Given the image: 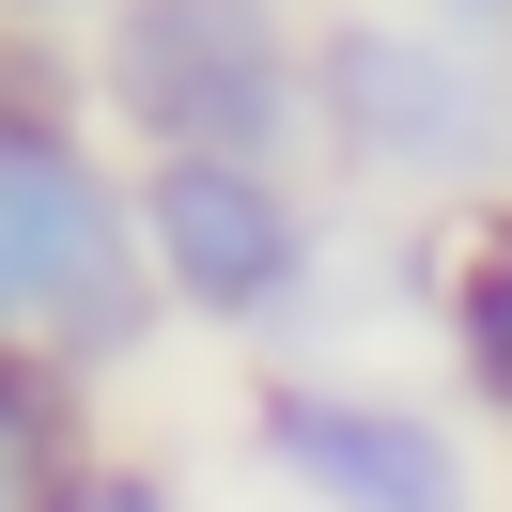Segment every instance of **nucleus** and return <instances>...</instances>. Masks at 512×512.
Instances as JSON below:
<instances>
[{
	"label": "nucleus",
	"instance_id": "20e7f679",
	"mask_svg": "<svg viewBox=\"0 0 512 512\" xmlns=\"http://www.w3.org/2000/svg\"><path fill=\"white\" fill-rule=\"evenodd\" d=\"M140 233H156V295L218 342H295L342 280L326 187L264 156H140Z\"/></svg>",
	"mask_w": 512,
	"mask_h": 512
},
{
	"label": "nucleus",
	"instance_id": "f03ea898",
	"mask_svg": "<svg viewBox=\"0 0 512 512\" xmlns=\"http://www.w3.org/2000/svg\"><path fill=\"white\" fill-rule=\"evenodd\" d=\"M171 326L156 233H140V156H109L94 109L0 125V357L32 373H140V342Z\"/></svg>",
	"mask_w": 512,
	"mask_h": 512
},
{
	"label": "nucleus",
	"instance_id": "39448f33",
	"mask_svg": "<svg viewBox=\"0 0 512 512\" xmlns=\"http://www.w3.org/2000/svg\"><path fill=\"white\" fill-rule=\"evenodd\" d=\"M249 450L295 481L311 512H481V450L450 404L419 388H373V373H264L249 388Z\"/></svg>",
	"mask_w": 512,
	"mask_h": 512
},
{
	"label": "nucleus",
	"instance_id": "1a4fd4ad",
	"mask_svg": "<svg viewBox=\"0 0 512 512\" xmlns=\"http://www.w3.org/2000/svg\"><path fill=\"white\" fill-rule=\"evenodd\" d=\"M63 512H187V497H171V466H156V450H78V481H63Z\"/></svg>",
	"mask_w": 512,
	"mask_h": 512
},
{
	"label": "nucleus",
	"instance_id": "7ed1b4c3",
	"mask_svg": "<svg viewBox=\"0 0 512 512\" xmlns=\"http://www.w3.org/2000/svg\"><path fill=\"white\" fill-rule=\"evenodd\" d=\"M94 125L125 156H264L311 171V16L295 0H125L94 47Z\"/></svg>",
	"mask_w": 512,
	"mask_h": 512
},
{
	"label": "nucleus",
	"instance_id": "9d476101",
	"mask_svg": "<svg viewBox=\"0 0 512 512\" xmlns=\"http://www.w3.org/2000/svg\"><path fill=\"white\" fill-rule=\"evenodd\" d=\"M0 16H16V32H47V47H94L125 0H0Z\"/></svg>",
	"mask_w": 512,
	"mask_h": 512
},
{
	"label": "nucleus",
	"instance_id": "6e6552de",
	"mask_svg": "<svg viewBox=\"0 0 512 512\" xmlns=\"http://www.w3.org/2000/svg\"><path fill=\"white\" fill-rule=\"evenodd\" d=\"M47 109H94V78H78V47L0 16V125H47Z\"/></svg>",
	"mask_w": 512,
	"mask_h": 512
},
{
	"label": "nucleus",
	"instance_id": "f257e3e1",
	"mask_svg": "<svg viewBox=\"0 0 512 512\" xmlns=\"http://www.w3.org/2000/svg\"><path fill=\"white\" fill-rule=\"evenodd\" d=\"M311 171L388 218H497L512 202V32L342 0L311 16Z\"/></svg>",
	"mask_w": 512,
	"mask_h": 512
},
{
	"label": "nucleus",
	"instance_id": "9b49d317",
	"mask_svg": "<svg viewBox=\"0 0 512 512\" xmlns=\"http://www.w3.org/2000/svg\"><path fill=\"white\" fill-rule=\"evenodd\" d=\"M419 16H481V32H512V0H419Z\"/></svg>",
	"mask_w": 512,
	"mask_h": 512
},
{
	"label": "nucleus",
	"instance_id": "0eeeda50",
	"mask_svg": "<svg viewBox=\"0 0 512 512\" xmlns=\"http://www.w3.org/2000/svg\"><path fill=\"white\" fill-rule=\"evenodd\" d=\"M78 450H94V388H78V373H32V357H0V512H63Z\"/></svg>",
	"mask_w": 512,
	"mask_h": 512
},
{
	"label": "nucleus",
	"instance_id": "423d86ee",
	"mask_svg": "<svg viewBox=\"0 0 512 512\" xmlns=\"http://www.w3.org/2000/svg\"><path fill=\"white\" fill-rule=\"evenodd\" d=\"M435 342H450V388L512 435V202L435 218Z\"/></svg>",
	"mask_w": 512,
	"mask_h": 512
}]
</instances>
